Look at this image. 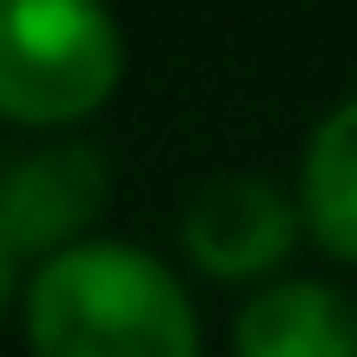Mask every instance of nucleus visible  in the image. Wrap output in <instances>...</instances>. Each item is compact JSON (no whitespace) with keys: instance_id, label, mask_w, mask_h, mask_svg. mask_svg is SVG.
<instances>
[{"instance_id":"obj_5","label":"nucleus","mask_w":357,"mask_h":357,"mask_svg":"<svg viewBox=\"0 0 357 357\" xmlns=\"http://www.w3.org/2000/svg\"><path fill=\"white\" fill-rule=\"evenodd\" d=\"M238 357H357V305L337 284L284 278L238 311Z\"/></svg>"},{"instance_id":"obj_4","label":"nucleus","mask_w":357,"mask_h":357,"mask_svg":"<svg viewBox=\"0 0 357 357\" xmlns=\"http://www.w3.org/2000/svg\"><path fill=\"white\" fill-rule=\"evenodd\" d=\"M298 205L265 178H218L185 212V252L212 278H265L298 245Z\"/></svg>"},{"instance_id":"obj_7","label":"nucleus","mask_w":357,"mask_h":357,"mask_svg":"<svg viewBox=\"0 0 357 357\" xmlns=\"http://www.w3.org/2000/svg\"><path fill=\"white\" fill-rule=\"evenodd\" d=\"M7 305H13V252L0 245V318H7Z\"/></svg>"},{"instance_id":"obj_1","label":"nucleus","mask_w":357,"mask_h":357,"mask_svg":"<svg viewBox=\"0 0 357 357\" xmlns=\"http://www.w3.org/2000/svg\"><path fill=\"white\" fill-rule=\"evenodd\" d=\"M26 337L40 357H199L185 284L139 245L113 238L40 265L26 284Z\"/></svg>"},{"instance_id":"obj_2","label":"nucleus","mask_w":357,"mask_h":357,"mask_svg":"<svg viewBox=\"0 0 357 357\" xmlns=\"http://www.w3.org/2000/svg\"><path fill=\"white\" fill-rule=\"evenodd\" d=\"M119 20L86 0H0V119L73 126L119 86Z\"/></svg>"},{"instance_id":"obj_3","label":"nucleus","mask_w":357,"mask_h":357,"mask_svg":"<svg viewBox=\"0 0 357 357\" xmlns=\"http://www.w3.org/2000/svg\"><path fill=\"white\" fill-rule=\"evenodd\" d=\"M106 205V159L93 146L53 153H0V245L20 252H73V231Z\"/></svg>"},{"instance_id":"obj_6","label":"nucleus","mask_w":357,"mask_h":357,"mask_svg":"<svg viewBox=\"0 0 357 357\" xmlns=\"http://www.w3.org/2000/svg\"><path fill=\"white\" fill-rule=\"evenodd\" d=\"M298 212H305L311 238L331 258L357 265V100L331 106L305 146V185H298Z\"/></svg>"}]
</instances>
